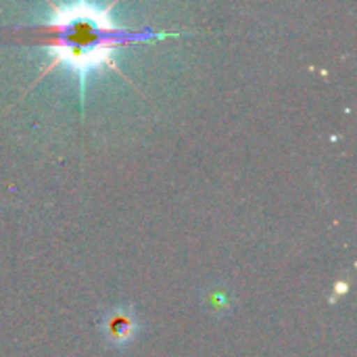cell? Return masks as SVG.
I'll return each instance as SVG.
<instances>
[{"label": "cell", "mask_w": 357, "mask_h": 357, "mask_svg": "<svg viewBox=\"0 0 357 357\" xmlns=\"http://www.w3.org/2000/svg\"><path fill=\"white\" fill-rule=\"evenodd\" d=\"M52 54L67 63L82 77L100 65H111L113 46L128 38V31L111 23L109 8L94 4L52 6Z\"/></svg>", "instance_id": "cell-1"}, {"label": "cell", "mask_w": 357, "mask_h": 357, "mask_svg": "<svg viewBox=\"0 0 357 357\" xmlns=\"http://www.w3.org/2000/svg\"><path fill=\"white\" fill-rule=\"evenodd\" d=\"M136 333H138V320L132 307H115L102 320V335L115 347L128 345L136 337Z\"/></svg>", "instance_id": "cell-2"}]
</instances>
